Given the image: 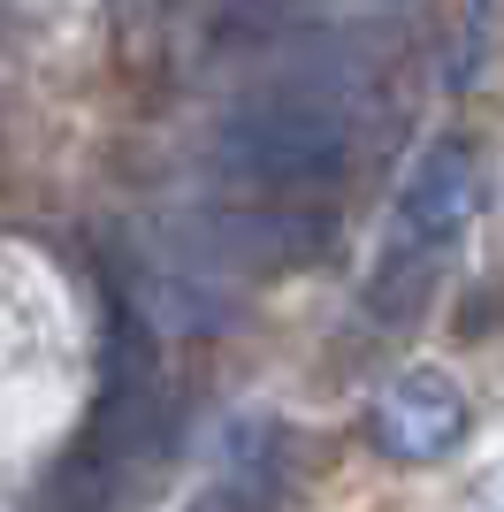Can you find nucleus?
Listing matches in <instances>:
<instances>
[{
  "label": "nucleus",
  "instance_id": "f257e3e1",
  "mask_svg": "<svg viewBox=\"0 0 504 512\" xmlns=\"http://www.w3.org/2000/svg\"><path fill=\"white\" fill-rule=\"evenodd\" d=\"M375 123H382L375 69L352 46H321V54H298L260 92H245L207 130V176H222L230 199L314 207L367 169Z\"/></svg>",
  "mask_w": 504,
  "mask_h": 512
},
{
  "label": "nucleus",
  "instance_id": "f03ea898",
  "mask_svg": "<svg viewBox=\"0 0 504 512\" xmlns=\"http://www.w3.org/2000/svg\"><path fill=\"white\" fill-rule=\"evenodd\" d=\"M482 146L474 138H436L420 146V161L405 169L398 199H390V222H382V245H375V268H367V321L398 329L428 306V291L443 283L451 253L466 245L474 214H482Z\"/></svg>",
  "mask_w": 504,
  "mask_h": 512
},
{
  "label": "nucleus",
  "instance_id": "7ed1b4c3",
  "mask_svg": "<svg viewBox=\"0 0 504 512\" xmlns=\"http://www.w3.org/2000/svg\"><path fill=\"white\" fill-rule=\"evenodd\" d=\"M474 421L466 406V390L443 375V367H405L390 383L375 390V406H367V436H375L382 459H398V467H436L451 459Z\"/></svg>",
  "mask_w": 504,
  "mask_h": 512
},
{
  "label": "nucleus",
  "instance_id": "20e7f679",
  "mask_svg": "<svg viewBox=\"0 0 504 512\" xmlns=\"http://www.w3.org/2000/svg\"><path fill=\"white\" fill-rule=\"evenodd\" d=\"M275 497H283V482H275V451L268 444H237V467L214 482V490H199L184 512H275Z\"/></svg>",
  "mask_w": 504,
  "mask_h": 512
}]
</instances>
